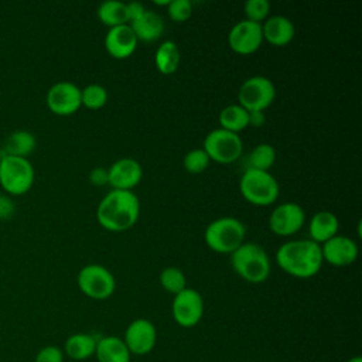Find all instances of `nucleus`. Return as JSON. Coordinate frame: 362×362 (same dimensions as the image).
<instances>
[{"label":"nucleus","instance_id":"aec40b11","mask_svg":"<svg viewBox=\"0 0 362 362\" xmlns=\"http://www.w3.org/2000/svg\"><path fill=\"white\" fill-rule=\"evenodd\" d=\"M95 356L98 362H130L132 354L123 338L107 335L96 341Z\"/></svg>","mask_w":362,"mask_h":362},{"label":"nucleus","instance_id":"7ed1b4c3","mask_svg":"<svg viewBox=\"0 0 362 362\" xmlns=\"http://www.w3.org/2000/svg\"><path fill=\"white\" fill-rule=\"evenodd\" d=\"M230 264L236 274L253 284L263 283L270 274L269 255L260 245L253 242H243L230 253Z\"/></svg>","mask_w":362,"mask_h":362},{"label":"nucleus","instance_id":"e433bc0d","mask_svg":"<svg viewBox=\"0 0 362 362\" xmlns=\"http://www.w3.org/2000/svg\"><path fill=\"white\" fill-rule=\"evenodd\" d=\"M247 122H249V126L262 127V126L266 123V116H264V113L260 112V110L247 112Z\"/></svg>","mask_w":362,"mask_h":362},{"label":"nucleus","instance_id":"4be33fe9","mask_svg":"<svg viewBox=\"0 0 362 362\" xmlns=\"http://www.w3.org/2000/svg\"><path fill=\"white\" fill-rule=\"evenodd\" d=\"M96 338L86 332H75L69 335L64 344V355L74 361H86L95 355Z\"/></svg>","mask_w":362,"mask_h":362},{"label":"nucleus","instance_id":"72a5a7b5","mask_svg":"<svg viewBox=\"0 0 362 362\" xmlns=\"http://www.w3.org/2000/svg\"><path fill=\"white\" fill-rule=\"evenodd\" d=\"M16 211L14 201L8 194H0V221L10 219Z\"/></svg>","mask_w":362,"mask_h":362},{"label":"nucleus","instance_id":"b1692460","mask_svg":"<svg viewBox=\"0 0 362 362\" xmlns=\"http://www.w3.org/2000/svg\"><path fill=\"white\" fill-rule=\"evenodd\" d=\"M181 62V52L178 45L174 41H164L158 45L156 55H154V64L158 72L163 75H171L177 71Z\"/></svg>","mask_w":362,"mask_h":362},{"label":"nucleus","instance_id":"9d476101","mask_svg":"<svg viewBox=\"0 0 362 362\" xmlns=\"http://www.w3.org/2000/svg\"><path fill=\"white\" fill-rule=\"evenodd\" d=\"M174 321L182 328L195 327L204 315V298L199 291L185 287L174 296L171 305Z\"/></svg>","mask_w":362,"mask_h":362},{"label":"nucleus","instance_id":"0eeeda50","mask_svg":"<svg viewBox=\"0 0 362 362\" xmlns=\"http://www.w3.org/2000/svg\"><path fill=\"white\" fill-rule=\"evenodd\" d=\"M202 148L208 154L209 160H214L219 164H230L240 157L243 143L238 133L219 127L214 129L205 136Z\"/></svg>","mask_w":362,"mask_h":362},{"label":"nucleus","instance_id":"39448f33","mask_svg":"<svg viewBox=\"0 0 362 362\" xmlns=\"http://www.w3.org/2000/svg\"><path fill=\"white\" fill-rule=\"evenodd\" d=\"M35 171L28 158L0 153V185L8 195H23L34 184Z\"/></svg>","mask_w":362,"mask_h":362},{"label":"nucleus","instance_id":"f257e3e1","mask_svg":"<svg viewBox=\"0 0 362 362\" xmlns=\"http://www.w3.org/2000/svg\"><path fill=\"white\" fill-rule=\"evenodd\" d=\"M140 202L133 191L112 189L99 202L96 219L102 228L110 232L130 229L139 219Z\"/></svg>","mask_w":362,"mask_h":362},{"label":"nucleus","instance_id":"a878e982","mask_svg":"<svg viewBox=\"0 0 362 362\" xmlns=\"http://www.w3.org/2000/svg\"><path fill=\"white\" fill-rule=\"evenodd\" d=\"M219 124H221V129L239 133L240 130L249 126L247 110L243 109L239 103L228 105L219 112Z\"/></svg>","mask_w":362,"mask_h":362},{"label":"nucleus","instance_id":"f3484780","mask_svg":"<svg viewBox=\"0 0 362 362\" xmlns=\"http://www.w3.org/2000/svg\"><path fill=\"white\" fill-rule=\"evenodd\" d=\"M137 41L132 27L129 24H122L109 28L105 37V47L113 58L124 59L136 51Z\"/></svg>","mask_w":362,"mask_h":362},{"label":"nucleus","instance_id":"7c9ffc66","mask_svg":"<svg viewBox=\"0 0 362 362\" xmlns=\"http://www.w3.org/2000/svg\"><path fill=\"white\" fill-rule=\"evenodd\" d=\"M246 20L262 24L267 18L270 11V3L267 0H247L243 6Z\"/></svg>","mask_w":362,"mask_h":362},{"label":"nucleus","instance_id":"6e6552de","mask_svg":"<svg viewBox=\"0 0 362 362\" xmlns=\"http://www.w3.org/2000/svg\"><path fill=\"white\" fill-rule=\"evenodd\" d=\"M79 290L89 298L106 300L116 288V280L110 270L102 264H86L78 273Z\"/></svg>","mask_w":362,"mask_h":362},{"label":"nucleus","instance_id":"c756f323","mask_svg":"<svg viewBox=\"0 0 362 362\" xmlns=\"http://www.w3.org/2000/svg\"><path fill=\"white\" fill-rule=\"evenodd\" d=\"M209 157L204 148H192L184 156V168L189 174H199L209 165Z\"/></svg>","mask_w":362,"mask_h":362},{"label":"nucleus","instance_id":"4c0bfd02","mask_svg":"<svg viewBox=\"0 0 362 362\" xmlns=\"http://www.w3.org/2000/svg\"><path fill=\"white\" fill-rule=\"evenodd\" d=\"M170 1H171V0H154V3H156L157 6H167V7H168Z\"/></svg>","mask_w":362,"mask_h":362},{"label":"nucleus","instance_id":"f704fd0d","mask_svg":"<svg viewBox=\"0 0 362 362\" xmlns=\"http://www.w3.org/2000/svg\"><path fill=\"white\" fill-rule=\"evenodd\" d=\"M89 181L95 185H105L107 184V168L103 167H95L89 174Z\"/></svg>","mask_w":362,"mask_h":362},{"label":"nucleus","instance_id":"2eb2a0df","mask_svg":"<svg viewBox=\"0 0 362 362\" xmlns=\"http://www.w3.org/2000/svg\"><path fill=\"white\" fill-rule=\"evenodd\" d=\"M143 177V168L139 161L132 157H123L116 160L107 168V184L112 185L113 189H126L132 191Z\"/></svg>","mask_w":362,"mask_h":362},{"label":"nucleus","instance_id":"58836bf2","mask_svg":"<svg viewBox=\"0 0 362 362\" xmlns=\"http://www.w3.org/2000/svg\"><path fill=\"white\" fill-rule=\"evenodd\" d=\"M346 362H362V358L361 356H352V358H349Z\"/></svg>","mask_w":362,"mask_h":362},{"label":"nucleus","instance_id":"4468645a","mask_svg":"<svg viewBox=\"0 0 362 362\" xmlns=\"http://www.w3.org/2000/svg\"><path fill=\"white\" fill-rule=\"evenodd\" d=\"M228 42L238 54H252L257 51L263 42L262 24L249 21L246 18L240 20L230 28Z\"/></svg>","mask_w":362,"mask_h":362},{"label":"nucleus","instance_id":"412c9836","mask_svg":"<svg viewBox=\"0 0 362 362\" xmlns=\"http://www.w3.org/2000/svg\"><path fill=\"white\" fill-rule=\"evenodd\" d=\"M129 25L136 34V38L146 42H153L158 40L164 31V21L161 16L151 10H144V13Z\"/></svg>","mask_w":362,"mask_h":362},{"label":"nucleus","instance_id":"1a4fd4ad","mask_svg":"<svg viewBox=\"0 0 362 362\" xmlns=\"http://www.w3.org/2000/svg\"><path fill=\"white\" fill-rule=\"evenodd\" d=\"M276 98L274 83L262 75L247 78L238 90L239 105L247 112L267 109Z\"/></svg>","mask_w":362,"mask_h":362},{"label":"nucleus","instance_id":"5701e85b","mask_svg":"<svg viewBox=\"0 0 362 362\" xmlns=\"http://www.w3.org/2000/svg\"><path fill=\"white\" fill-rule=\"evenodd\" d=\"M37 146L35 136L28 130H16L7 139L0 153L7 156H16L27 158Z\"/></svg>","mask_w":362,"mask_h":362},{"label":"nucleus","instance_id":"cd10ccee","mask_svg":"<svg viewBox=\"0 0 362 362\" xmlns=\"http://www.w3.org/2000/svg\"><path fill=\"white\" fill-rule=\"evenodd\" d=\"M158 279L161 287L174 296L187 287V279L184 272L175 266H168L163 269Z\"/></svg>","mask_w":362,"mask_h":362},{"label":"nucleus","instance_id":"ddd939ff","mask_svg":"<svg viewBox=\"0 0 362 362\" xmlns=\"http://www.w3.org/2000/svg\"><path fill=\"white\" fill-rule=\"evenodd\" d=\"M304 221L305 212L301 205L296 202H284L273 209L269 218V228L279 236H290L303 228Z\"/></svg>","mask_w":362,"mask_h":362},{"label":"nucleus","instance_id":"dca6fc26","mask_svg":"<svg viewBox=\"0 0 362 362\" xmlns=\"http://www.w3.org/2000/svg\"><path fill=\"white\" fill-rule=\"evenodd\" d=\"M321 253L322 260L328 262L332 266L344 267L352 264L356 260L358 246L351 238L338 233L322 243Z\"/></svg>","mask_w":362,"mask_h":362},{"label":"nucleus","instance_id":"c9c22d12","mask_svg":"<svg viewBox=\"0 0 362 362\" xmlns=\"http://www.w3.org/2000/svg\"><path fill=\"white\" fill-rule=\"evenodd\" d=\"M127 6V17H129V24L132 21H134L136 18H139L143 13H144V6L139 1H130V3H126Z\"/></svg>","mask_w":362,"mask_h":362},{"label":"nucleus","instance_id":"2f4dec72","mask_svg":"<svg viewBox=\"0 0 362 362\" xmlns=\"http://www.w3.org/2000/svg\"><path fill=\"white\" fill-rule=\"evenodd\" d=\"M167 11L171 20L182 23L192 16V3L189 0H171Z\"/></svg>","mask_w":362,"mask_h":362},{"label":"nucleus","instance_id":"423d86ee","mask_svg":"<svg viewBox=\"0 0 362 362\" xmlns=\"http://www.w3.org/2000/svg\"><path fill=\"white\" fill-rule=\"evenodd\" d=\"M239 189L243 198L257 206L272 205L279 197V182L269 173L255 168H246L239 181Z\"/></svg>","mask_w":362,"mask_h":362},{"label":"nucleus","instance_id":"473e14b6","mask_svg":"<svg viewBox=\"0 0 362 362\" xmlns=\"http://www.w3.org/2000/svg\"><path fill=\"white\" fill-rule=\"evenodd\" d=\"M64 351L57 345L42 346L34 356V362H64Z\"/></svg>","mask_w":362,"mask_h":362},{"label":"nucleus","instance_id":"bb28decb","mask_svg":"<svg viewBox=\"0 0 362 362\" xmlns=\"http://www.w3.org/2000/svg\"><path fill=\"white\" fill-rule=\"evenodd\" d=\"M276 161V150L269 143L257 144L247 156V168L269 171Z\"/></svg>","mask_w":362,"mask_h":362},{"label":"nucleus","instance_id":"9b49d317","mask_svg":"<svg viewBox=\"0 0 362 362\" xmlns=\"http://www.w3.org/2000/svg\"><path fill=\"white\" fill-rule=\"evenodd\" d=\"M45 102L48 109L58 116H69L81 106V89L69 81L55 82L47 92Z\"/></svg>","mask_w":362,"mask_h":362},{"label":"nucleus","instance_id":"f03ea898","mask_svg":"<svg viewBox=\"0 0 362 362\" xmlns=\"http://www.w3.org/2000/svg\"><path fill=\"white\" fill-rule=\"evenodd\" d=\"M279 267L297 279L315 276L322 266L321 246L311 239H296L284 242L276 252Z\"/></svg>","mask_w":362,"mask_h":362},{"label":"nucleus","instance_id":"a211bd4d","mask_svg":"<svg viewBox=\"0 0 362 362\" xmlns=\"http://www.w3.org/2000/svg\"><path fill=\"white\" fill-rule=\"evenodd\" d=\"M262 33L263 40L269 41L272 45L283 47L291 42L296 34V28L290 18L277 14L264 20L262 24Z\"/></svg>","mask_w":362,"mask_h":362},{"label":"nucleus","instance_id":"393cba45","mask_svg":"<svg viewBox=\"0 0 362 362\" xmlns=\"http://www.w3.org/2000/svg\"><path fill=\"white\" fill-rule=\"evenodd\" d=\"M98 17L99 20L110 27L122 25V24H129V17H127V6L123 1L119 0H107L99 4L98 7Z\"/></svg>","mask_w":362,"mask_h":362},{"label":"nucleus","instance_id":"c85d7f7f","mask_svg":"<svg viewBox=\"0 0 362 362\" xmlns=\"http://www.w3.org/2000/svg\"><path fill=\"white\" fill-rule=\"evenodd\" d=\"M81 102L88 109H100L107 102V90L99 83L86 85L81 89Z\"/></svg>","mask_w":362,"mask_h":362},{"label":"nucleus","instance_id":"f8f14e48","mask_svg":"<svg viewBox=\"0 0 362 362\" xmlns=\"http://www.w3.org/2000/svg\"><path fill=\"white\" fill-rule=\"evenodd\" d=\"M123 341L132 355H147L157 342L156 325L147 318H136L127 325Z\"/></svg>","mask_w":362,"mask_h":362},{"label":"nucleus","instance_id":"6ab92c4d","mask_svg":"<svg viewBox=\"0 0 362 362\" xmlns=\"http://www.w3.org/2000/svg\"><path fill=\"white\" fill-rule=\"evenodd\" d=\"M339 221L331 211H320L313 215L308 223L310 239L315 243H324L338 235Z\"/></svg>","mask_w":362,"mask_h":362},{"label":"nucleus","instance_id":"20e7f679","mask_svg":"<svg viewBox=\"0 0 362 362\" xmlns=\"http://www.w3.org/2000/svg\"><path fill=\"white\" fill-rule=\"evenodd\" d=\"M246 228L233 216H221L212 221L204 233L205 243L216 253H233L245 240Z\"/></svg>","mask_w":362,"mask_h":362}]
</instances>
